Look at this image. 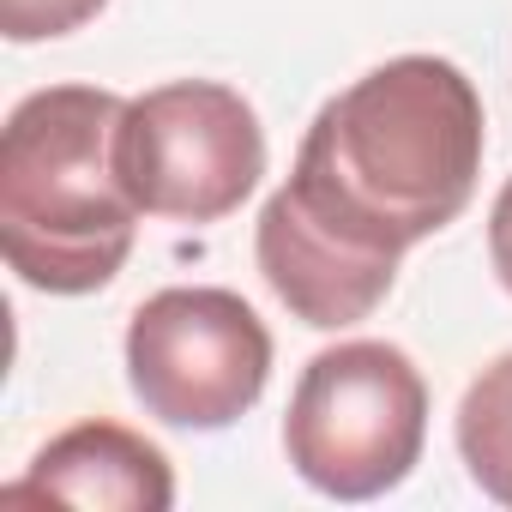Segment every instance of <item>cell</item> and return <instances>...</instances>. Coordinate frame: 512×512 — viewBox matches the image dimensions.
<instances>
[{
	"instance_id": "obj_9",
	"label": "cell",
	"mask_w": 512,
	"mask_h": 512,
	"mask_svg": "<svg viewBox=\"0 0 512 512\" xmlns=\"http://www.w3.org/2000/svg\"><path fill=\"white\" fill-rule=\"evenodd\" d=\"M109 0H0V31L13 43H43V37H67L79 25H91Z\"/></svg>"
},
{
	"instance_id": "obj_5",
	"label": "cell",
	"mask_w": 512,
	"mask_h": 512,
	"mask_svg": "<svg viewBox=\"0 0 512 512\" xmlns=\"http://www.w3.org/2000/svg\"><path fill=\"white\" fill-rule=\"evenodd\" d=\"M127 380L145 416L217 434L260 404L272 380V332L235 290L175 284L139 302L127 326Z\"/></svg>"
},
{
	"instance_id": "obj_2",
	"label": "cell",
	"mask_w": 512,
	"mask_h": 512,
	"mask_svg": "<svg viewBox=\"0 0 512 512\" xmlns=\"http://www.w3.org/2000/svg\"><path fill=\"white\" fill-rule=\"evenodd\" d=\"M127 97L49 85L0 133V247L43 296H91L127 266L139 205L115 169Z\"/></svg>"
},
{
	"instance_id": "obj_1",
	"label": "cell",
	"mask_w": 512,
	"mask_h": 512,
	"mask_svg": "<svg viewBox=\"0 0 512 512\" xmlns=\"http://www.w3.org/2000/svg\"><path fill=\"white\" fill-rule=\"evenodd\" d=\"M482 127V97L464 67L440 55H398L314 115L290 181L362 235L410 253L470 205L488 145Z\"/></svg>"
},
{
	"instance_id": "obj_7",
	"label": "cell",
	"mask_w": 512,
	"mask_h": 512,
	"mask_svg": "<svg viewBox=\"0 0 512 512\" xmlns=\"http://www.w3.org/2000/svg\"><path fill=\"white\" fill-rule=\"evenodd\" d=\"M7 500H61V506H97V512H169L175 506V470L163 446L121 422H79L55 434L25 482L7 488Z\"/></svg>"
},
{
	"instance_id": "obj_10",
	"label": "cell",
	"mask_w": 512,
	"mask_h": 512,
	"mask_svg": "<svg viewBox=\"0 0 512 512\" xmlns=\"http://www.w3.org/2000/svg\"><path fill=\"white\" fill-rule=\"evenodd\" d=\"M488 253H494V272H500V284L512 296V181L500 187V199L488 211Z\"/></svg>"
},
{
	"instance_id": "obj_8",
	"label": "cell",
	"mask_w": 512,
	"mask_h": 512,
	"mask_svg": "<svg viewBox=\"0 0 512 512\" xmlns=\"http://www.w3.org/2000/svg\"><path fill=\"white\" fill-rule=\"evenodd\" d=\"M458 452L470 482L488 500L512 506V350L470 380L458 404Z\"/></svg>"
},
{
	"instance_id": "obj_3",
	"label": "cell",
	"mask_w": 512,
	"mask_h": 512,
	"mask_svg": "<svg viewBox=\"0 0 512 512\" xmlns=\"http://www.w3.org/2000/svg\"><path fill=\"white\" fill-rule=\"evenodd\" d=\"M428 440L422 368L380 338L320 350L284 416V452L296 476L332 500H374L398 488Z\"/></svg>"
},
{
	"instance_id": "obj_6",
	"label": "cell",
	"mask_w": 512,
	"mask_h": 512,
	"mask_svg": "<svg viewBox=\"0 0 512 512\" xmlns=\"http://www.w3.org/2000/svg\"><path fill=\"white\" fill-rule=\"evenodd\" d=\"M253 253L272 284V296L314 332H344L368 320L392 284L404 253L362 235L350 217H338L326 199H314L302 181H284L253 229Z\"/></svg>"
},
{
	"instance_id": "obj_4",
	"label": "cell",
	"mask_w": 512,
	"mask_h": 512,
	"mask_svg": "<svg viewBox=\"0 0 512 512\" xmlns=\"http://www.w3.org/2000/svg\"><path fill=\"white\" fill-rule=\"evenodd\" d=\"M115 169L145 217L217 223L266 175V133L253 103L217 79H175L127 103Z\"/></svg>"
}]
</instances>
